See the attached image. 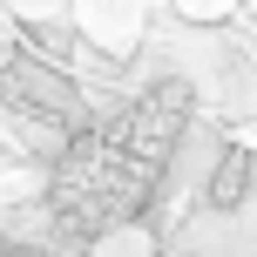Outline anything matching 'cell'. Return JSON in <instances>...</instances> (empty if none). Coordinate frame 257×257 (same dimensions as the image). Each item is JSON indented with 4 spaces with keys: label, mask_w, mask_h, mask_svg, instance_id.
Here are the masks:
<instances>
[{
    "label": "cell",
    "mask_w": 257,
    "mask_h": 257,
    "mask_svg": "<svg viewBox=\"0 0 257 257\" xmlns=\"http://www.w3.org/2000/svg\"><path fill=\"white\" fill-rule=\"evenodd\" d=\"M169 136H176V108H163V102L136 108V115L115 122L108 136H88L54 169V210H61L75 230L122 223L128 210L149 196V176L169 156Z\"/></svg>",
    "instance_id": "cell-1"
}]
</instances>
